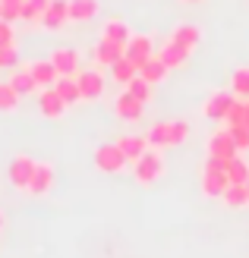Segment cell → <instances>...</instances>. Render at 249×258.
Wrapping results in <instances>:
<instances>
[{
    "mask_svg": "<svg viewBox=\"0 0 249 258\" xmlns=\"http://www.w3.org/2000/svg\"><path fill=\"white\" fill-rule=\"evenodd\" d=\"M224 170H227V179L230 183H240V186H246L249 183V164L240 158H230V161H224Z\"/></svg>",
    "mask_w": 249,
    "mask_h": 258,
    "instance_id": "26",
    "label": "cell"
},
{
    "mask_svg": "<svg viewBox=\"0 0 249 258\" xmlns=\"http://www.w3.org/2000/svg\"><path fill=\"white\" fill-rule=\"evenodd\" d=\"M16 44V32H13V22H4L0 19V50L4 47H13Z\"/></svg>",
    "mask_w": 249,
    "mask_h": 258,
    "instance_id": "35",
    "label": "cell"
},
{
    "mask_svg": "<svg viewBox=\"0 0 249 258\" xmlns=\"http://www.w3.org/2000/svg\"><path fill=\"white\" fill-rule=\"evenodd\" d=\"M0 230H4V211H0Z\"/></svg>",
    "mask_w": 249,
    "mask_h": 258,
    "instance_id": "38",
    "label": "cell"
},
{
    "mask_svg": "<svg viewBox=\"0 0 249 258\" xmlns=\"http://www.w3.org/2000/svg\"><path fill=\"white\" fill-rule=\"evenodd\" d=\"M246 189H249V183H246Z\"/></svg>",
    "mask_w": 249,
    "mask_h": 258,
    "instance_id": "41",
    "label": "cell"
},
{
    "mask_svg": "<svg viewBox=\"0 0 249 258\" xmlns=\"http://www.w3.org/2000/svg\"><path fill=\"white\" fill-rule=\"evenodd\" d=\"M237 154H240V148H237V142H233L230 129H218V133L208 139V158L230 161V158H237Z\"/></svg>",
    "mask_w": 249,
    "mask_h": 258,
    "instance_id": "5",
    "label": "cell"
},
{
    "mask_svg": "<svg viewBox=\"0 0 249 258\" xmlns=\"http://www.w3.org/2000/svg\"><path fill=\"white\" fill-rule=\"evenodd\" d=\"M233 104H237V95H233V92H215L202 104V113L208 120H227V113H230Z\"/></svg>",
    "mask_w": 249,
    "mask_h": 258,
    "instance_id": "7",
    "label": "cell"
},
{
    "mask_svg": "<svg viewBox=\"0 0 249 258\" xmlns=\"http://www.w3.org/2000/svg\"><path fill=\"white\" fill-rule=\"evenodd\" d=\"M227 129H230L233 142H237V148H240V151H246V148H249V133H246L243 126H227Z\"/></svg>",
    "mask_w": 249,
    "mask_h": 258,
    "instance_id": "36",
    "label": "cell"
},
{
    "mask_svg": "<svg viewBox=\"0 0 249 258\" xmlns=\"http://www.w3.org/2000/svg\"><path fill=\"white\" fill-rule=\"evenodd\" d=\"M0 19H4V7H0Z\"/></svg>",
    "mask_w": 249,
    "mask_h": 258,
    "instance_id": "40",
    "label": "cell"
},
{
    "mask_svg": "<svg viewBox=\"0 0 249 258\" xmlns=\"http://www.w3.org/2000/svg\"><path fill=\"white\" fill-rule=\"evenodd\" d=\"M76 82H79L85 101H98L104 95V76L98 70H82L79 76H76Z\"/></svg>",
    "mask_w": 249,
    "mask_h": 258,
    "instance_id": "11",
    "label": "cell"
},
{
    "mask_svg": "<svg viewBox=\"0 0 249 258\" xmlns=\"http://www.w3.org/2000/svg\"><path fill=\"white\" fill-rule=\"evenodd\" d=\"M170 41H177L183 47L195 50V47H199V41H202V29H199V25H192V22H180L177 29L170 32Z\"/></svg>",
    "mask_w": 249,
    "mask_h": 258,
    "instance_id": "18",
    "label": "cell"
},
{
    "mask_svg": "<svg viewBox=\"0 0 249 258\" xmlns=\"http://www.w3.org/2000/svg\"><path fill=\"white\" fill-rule=\"evenodd\" d=\"M221 202H224L227 208H233V211L249 208V189L240 186V183H230V186L224 189V196H221Z\"/></svg>",
    "mask_w": 249,
    "mask_h": 258,
    "instance_id": "22",
    "label": "cell"
},
{
    "mask_svg": "<svg viewBox=\"0 0 249 258\" xmlns=\"http://www.w3.org/2000/svg\"><path fill=\"white\" fill-rule=\"evenodd\" d=\"M230 92L237 95V98H243V101H249V67H237V70H233Z\"/></svg>",
    "mask_w": 249,
    "mask_h": 258,
    "instance_id": "28",
    "label": "cell"
},
{
    "mask_svg": "<svg viewBox=\"0 0 249 258\" xmlns=\"http://www.w3.org/2000/svg\"><path fill=\"white\" fill-rule=\"evenodd\" d=\"M101 38H104V41H114V44L126 47L129 38H133V32H129V25L123 19H108V22H104V29H101Z\"/></svg>",
    "mask_w": 249,
    "mask_h": 258,
    "instance_id": "19",
    "label": "cell"
},
{
    "mask_svg": "<svg viewBox=\"0 0 249 258\" xmlns=\"http://www.w3.org/2000/svg\"><path fill=\"white\" fill-rule=\"evenodd\" d=\"M0 7H4V22H16V19H22L25 0H0Z\"/></svg>",
    "mask_w": 249,
    "mask_h": 258,
    "instance_id": "33",
    "label": "cell"
},
{
    "mask_svg": "<svg viewBox=\"0 0 249 258\" xmlns=\"http://www.w3.org/2000/svg\"><path fill=\"white\" fill-rule=\"evenodd\" d=\"M133 176H136L139 186H152V183H158V179L164 176V158L158 154V148H148L133 164Z\"/></svg>",
    "mask_w": 249,
    "mask_h": 258,
    "instance_id": "2",
    "label": "cell"
},
{
    "mask_svg": "<svg viewBox=\"0 0 249 258\" xmlns=\"http://www.w3.org/2000/svg\"><path fill=\"white\" fill-rule=\"evenodd\" d=\"M19 98L22 95L10 82H0V113H13V110L19 107Z\"/></svg>",
    "mask_w": 249,
    "mask_h": 258,
    "instance_id": "29",
    "label": "cell"
},
{
    "mask_svg": "<svg viewBox=\"0 0 249 258\" xmlns=\"http://www.w3.org/2000/svg\"><path fill=\"white\" fill-rule=\"evenodd\" d=\"M13 88H16L19 95H32V92H38V85H35V79H32V73H29V67H16L10 73V79H7Z\"/></svg>",
    "mask_w": 249,
    "mask_h": 258,
    "instance_id": "24",
    "label": "cell"
},
{
    "mask_svg": "<svg viewBox=\"0 0 249 258\" xmlns=\"http://www.w3.org/2000/svg\"><path fill=\"white\" fill-rule=\"evenodd\" d=\"M246 133H249V101H246V107H243V123H240Z\"/></svg>",
    "mask_w": 249,
    "mask_h": 258,
    "instance_id": "37",
    "label": "cell"
},
{
    "mask_svg": "<svg viewBox=\"0 0 249 258\" xmlns=\"http://www.w3.org/2000/svg\"><path fill=\"white\" fill-rule=\"evenodd\" d=\"M123 57H126L129 63H136V67L142 70V67H145V63L155 57L152 38H148V35H133V38H129V44L123 47Z\"/></svg>",
    "mask_w": 249,
    "mask_h": 258,
    "instance_id": "6",
    "label": "cell"
},
{
    "mask_svg": "<svg viewBox=\"0 0 249 258\" xmlns=\"http://www.w3.org/2000/svg\"><path fill=\"white\" fill-rule=\"evenodd\" d=\"M199 183H202V192H205L208 199H221V196H224V189L230 186L227 170H224V161H215V158H208V161L202 164Z\"/></svg>",
    "mask_w": 249,
    "mask_h": 258,
    "instance_id": "1",
    "label": "cell"
},
{
    "mask_svg": "<svg viewBox=\"0 0 249 258\" xmlns=\"http://www.w3.org/2000/svg\"><path fill=\"white\" fill-rule=\"evenodd\" d=\"M67 22H70V0H51V7L44 10V16L38 25H44L51 32H60Z\"/></svg>",
    "mask_w": 249,
    "mask_h": 258,
    "instance_id": "10",
    "label": "cell"
},
{
    "mask_svg": "<svg viewBox=\"0 0 249 258\" xmlns=\"http://www.w3.org/2000/svg\"><path fill=\"white\" fill-rule=\"evenodd\" d=\"M114 110H117V117H120V120L136 123V120H142V113H145V104H142L139 98H133V95L123 88V92L117 95V101H114Z\"/></svg>",
    "mask_w": 249,
    "mask_h": 258,
    "instance_id": "9",
    "label": "cell"
},
{
    "mask_svg": "<svg viewBox=\"0 0 249 258\" xmlns=\"http://www.w3.org/2000/svg\"><path fill=\"white\" fill-rule=\"evenodd\" d=\"M117 145H120V151L126 154V161H129V164H136L142 154L152 148L145 136H133V133H129V136H120V139H117Z\"/></svg>",
    "mask_w": 249,
    "mask_h": 258,
    "instance_id": "15",
    "label": "cell"
},
{
    "mask_svg": "<svg viewBox=\"0 0 249 258\" xmlns=\"http://www.w3.org/2000/svg\"><path fill=\"white\" fill-rule=\"evenodd\" d=\"M98 16V0H70V19L73 22H88Z\"/></svg>",
    "mask_w": 249,
    "mask_h": 258,
    "instance_id": "25",
    "label": "cell"
},
{
    "mask_svg": "<svg viewBox=\"0 0 249 258\" xmlns=\"http://www.w3.org/2000/svg\"><path fill=\"white\" fill-rule=\"evenodd\" d=\"M167 73H170V70H167V63H164V60H161L158 54H155V57H152V60L145 63V67L139 70V76H142V79H145V82H152V85L164 82V79H167Z\"/></svg>",
    "mask_w": 249,
    "mask_h": 258,
    "instance_id": "23",
    "label": "cell"
},
{
    "mask_svg": "<svg viewBox=\"0 0 249 258\" xmlns=\"http://www.w3.org/2000/svg\"><path fill=\"white\" fill-rule=\"evenodd\" d=\"M111 79H114L117 85H123V88H126L133 79H139V67H136V63H129L126 57H120V60H117L114 67H111Z\"/></svg>",
    "mask_w": 249,
    "mask_h": 258,
    "instance_id": "21",
    "label": "cell"
},
{
    "mask_svg": "<svg viewBox=\"0 0 249 258\" xmlns=\"http://www.w3.org/2000/svg\"><path fill=\"white\" fill-rule=\"evenodd\" d=\"M38 170V161L32 158V154H16V158L10 161V183L16 186V189H25L29 192V183H32V176Z\"/></svg>",
    "mask_w": 249,
    "mask_h": 258,
    "instance_id": "3",
    "label": "cell"
},
{
    "mask_svg": "<svg viewBox=\"0 0 249 258\" xmlns=\"http://www.w3.org/2000/svg\"><path fill=\"white\" fill-rule=\"evenodd\" d=\"M38 110H41L47 120H60L70 107H67V101L57 95V88H41V92H38Z\"/></svg>",
    "mask_w": 249,
    "mask_h": 258,
    "instance_id": "8",
    "label": "cell"
},
{
    "mask_svg": "<svg viewBox=\"0 0 249 258\" xmlns=\"http://www.w3.org/2000/svg\"><path fill=\"white\" fill-rule=\"evenodd\" d=\"M189 54H192L189 47H183V44H177V41H170V38H167V44L158 50V57L167 63V70H183V67L189 63Z\"/></svg>",
    "mask_w": 249,
    "mask_h": 258,
    "instance_id": "14",
    "label": "cell"
},
{
    "mask_svg": "<svg viewBox=\"0 0 249 258\" xmlns=\"http://www.w3.org/2000/svg\"><path fill=\"white\" fill-rule=\"evenodd\" d=\"M54 88H57V95L67 101V107H76V104H82V88H79V82H76V76H60V79L54 82Z\"/></svg>",
    "mask_w": 249,
    "mask_h": 258,
    "instance_id": "17",
    "label": "cell"
},
{
    "mask_svg": "<svg viewBox=\"0 0 249 258\" xmlns=\"http://www.w3.org/2000/svg\"><path fill=\"white\" fill-rule=\"evenodd\" d=\"M51 63L57 67L60 76H79V54H76L73 47H57L54 54H51Z\"/></svg>",
    "mask_w": 249,
    "mask_h": 258,
    "instance_id": "13",
    "label": "cell"
},
{
    "mask_svg": "<svg viewBox=\"0 0 249 258\" xmlns=\"http://www.w3.org/2000/svg\"><path fill=\"white\" fill-rule=\"evenodd\" d=\"M152 88H155V85H152V82H145V79L139 76V79H133V82L126 85V92L133 95V98H139L142 104H148V101H152Z\"/></svg>",
    "mask_w": 249,
    "mask_h": 258,
    "instance_id": "32",
    "label": "cell"
},
{
    "mask_svg": "<svg viewBox=\"0 0 249 258\" xmlns=\"http://www.w3.org/2000/svg\"><path fill=\"white\" fill-rule=\"evenodd\" d=\"M16 67H19V50H16V44L4 47V50H0V70H16Z\"/></svg>",
    "mask_w": 249,
    "mask_h": 258,
    "instance_id": "34",
    "label": "cell"
},
{
    "mask_svg": "<svg viewBox=\"0 0 249 258\" xmlns=\"http://www.w3.org/2000/svg\"><path fill=\"white\" fill-rule=\"evenodd\" d=\"M189 139V123L186 120H167V148L183 145Z\"/></svg>",
    "mask_w": 249,
    "mask_h": 258,
    "instance_id": "27",
    "label": "cell"
},
{
    "mask_svg": "<svg viewBox=\"0 0 249 258\" xmlns=\"http://www.w3.org/2000/svg\"><path fill=\"white\" fill-rule=\"evenodd\" d=\"M123 57V47L120 44H114V41H104V38H101V41L95 44V63H98V67H114V63L117 60H120Z\"/></svg>",
    "mask_w": 249,
    "mask_h": 258,
    "instance_id": "20",
    "label": "cell"
},
{
    "mask_svg": "<svg viewBox=\"0 0 249 258\" xmlns=\"http://www.w3.org/2000/svg\"><path fill=\"white\" fill-rule=\"evenodd\" d=\"M183 4H199V0H183Z\"/></svg>",
    "mask_w": 249,
    "mask_h": 258,
    "instance_id": "39",
    "label": "cell"
},
{
    "mask_svg": "<svg viewBox=\"0 0 249 258\" xmlns=\"http://www.w3.org/2000/svg\"><path fill=\"white\" fill-rule=\"evenodd\" d=\"M29 73H32V79L38 85V92H41V88H54V82L60 79V73H57V67L51 60H35V63H29Z\"/></svg>",
    "mask_w": 249,
    "mask_h": 258,
    "instance_id": "12",
    "label": "cell"
},
{
    "mask_svg": "<svg viewBox=\"0 0 249 258\" xmlns=\"http://www.w3.org/2000/svg\"><path fill=\"white\" fill-rule=\"evenodd\" d=\"M54 179H57L54 176V167L38 161V170H35L32 183H29V192H32V196H47V192L54 189Z\"/></svg>",
    "mask_w": 249,
    "mask_h": 258,
    "instance_id": "16",
    "label": "cell"
},
{
    "mask_svg": "<svg viewBox=\"0 0 249 258\" xmlns=\"http://www.w3.org/2000/svg\"><path fill=\"white\" fill-rule=\"evenodd\" d=\"M145 139H148V145H152V148H167V120H161V123L148 126Z\"/></svg>",
    "mask_w": 249,
    "mask_h": 258,
    "instance_id": "31",
    "label": "cell"
},
{
    "mask_svg": "<svg viewBox=\"0 0 249 258\" xmlns=\"http://www.w3.org/2000/svg\"><path fill=\"white\" fill-rule=\"evenodd\" d=\"M47 7H51V0H25L22 19H25V22H41V16H44Z\"/></svg>",
    "mask_w": 249,
    "mask_h": 258,
    "instance_id": "30",
    "label": "cell"
},
{
    "mask_svg": "<svg viewBox=\"0 0 249 258\" xmlns=\"http://www.w3.org/2000/svg\"><path fill=\"white\" fill-rule=\"evenodd\" d=\"M126 164H129V161H126V154L120 151V145H117V142L95 148V167H98V170H104V173H120Z\"/></svg>",
    "mask_w": 249,
    "mask_h": 258,
    "instance_id": "4",
    "label": "cell"
}]
</instances>
